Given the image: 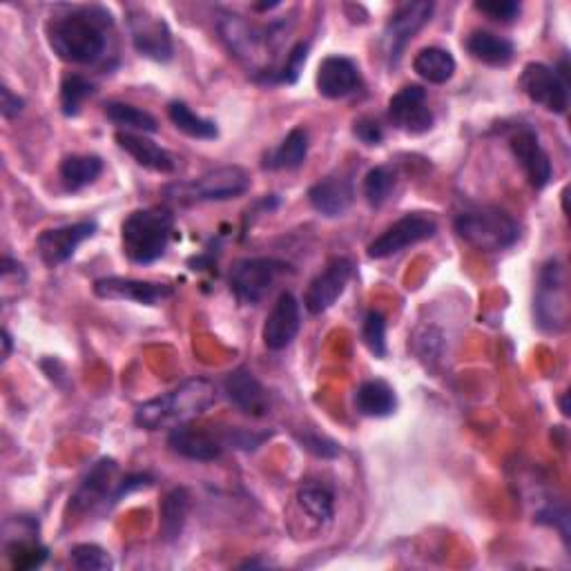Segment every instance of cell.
Returning a JSON list of instances; mask_svg holds the SVG:
<instances>
[{
	"label": "cell",
	"instance_id": "1",
	"mask_svg": "<svg viewBox=\"0 0 571 571\" xmlns=\"http://www.w3.org/2000/svg\"><path fill=\"white\" fill-rule=\"evenodd\" d=\"M112 25L104 8H83L47 25V41L54 54L72 65H91L106 54V28Z\"/></svg>",
	"mask_w": 571,
	"mask_h": 571
},
{
	"label": "cell",
	"instance_id": "2",
	"mask_svg": "<svg viewBox=\"0 0 571 571\" xmlns=\"http://www.w3.org/2000/svg\"><path fill=\"white\" fill-rule=\"evenodd\" d=\"M217 400V389L206 377L185 379L174 391L143 402L134 411V424L146 431L174 429L204 416Z\"/></svg>",
	"mask_w": 571,
	"mask_h": 571
},
{
	"label": "cell",
	"instance_id": "3",
	"mask_svg": "<svg viewBox=\"0 0 571 571\" xmlns=\"http://www.w3.org/2000/svg\"><path fill=\"white\" fill-rule=\"evenodd\" d=\"M174 233V213L168 208H143L126 217L121 226L123 252L134 263L161 259Z\"/></svg>",
	"mask_w": 571,
	"mask_h": 571
},
{
	"label": "cell",
	"instance_id": "4",
	"mask_svg": "<svg viewBox=\"0 0 571 571\" xmlns=\"http://www.w3.org/2000/svg\"><path fill=\"white\" fill-rule=\"evenodd\" d=\"M250 190V174L241 165L215 168L197 179L176 181L163 187L168 202L179 206H195L206 202H230Z\"/></svg>",
	"mask_w": 571,
	"mask_h": 571
},
{
	"label": "cell",
	"instance_id": "5",
	"mask_svg": "<svg viewBox=\"0 0 571 571\" xmlns=\"http://www.w3.org/2000/svg\"><path fill=\"white\" fill-rule=\"evenodd\" d=\"M281 25H272L268 30L250 25L241 17H224L219 21V34L233 56L244 63L255 74H261L263 80L270 76L268 54H272L279 45Z\"/></svg>",
	"mask_w": 571,
	"mask_h": 571
},
{
	"label": "cell",
	"instance_id": "6",
	"mask_svg": "<svg viewBox=\"0 0 571 571\" xmlns=\"http://www.w3.org/2000/svg\"><path fill=\"white\" fill-rule=\"evenodd\" d=\"M453 226L464 244L483 252L507 250L520 237L518 222L507 211L492 206L457 215Z\"/></svg>",
	"mask_w": 571,
	"mask_h": 571
},
{
	"label": "cell",
	"instance_id": "7",
	"mask_svg": "<svg viewBox=\"0 0 571 571\" xmlns=\"http://www.w3.org/2000/svg\"><path fill=\"white\" fill-rule=\"evenodd\" d=\"M534 313L538 326L545 333H562L569 324V293L567 270L560 259H549L540 268L538 291L534 300Z\"/></svg>",
	"mask_w": 571,
	"mask_h": 571
},
{
	"label": "cell",
	"instance_id": "8",
	"mask_svg": "<svg viewBox=\"0 0 571 571\" xmlns=\"http://www.w3.org/2000/svg\"><path fill=\"white\" fill-rule=\"evenodd\" d=\"M291 266L272 257L239 259L230 270V291L244 306L259 304L277 283V279Z\"/></svg>",
	"mask_w": 571,
	"mask_h": 571
},
{
	"label": "cell",
	"instance_id": "9",
	"mask_svg": "<svg viewBox=\"0 0 571 571\" xmlns=\"http://www.w3.org/2000/svg\"><path fill=\"white\" fill-rule=\"evenodd\" d=\"M520 89L525 97L553 115H564L569 108V83L558 69L545 63H527L520 74Z\"/></svg>",
	"mask_w": 571,
	"mask_h": 571
},
{
	"label": "cell",
	"instance_id": "10",
	"mask_svg": "<svg viewBox=\"0 0 571 571\" xmlns=\"http://www.w3.org/2000/svg\"><path fill=\"white\" fill-rule=\"evenodd\" d=\"M435 233H438V224L433 217L424 213H409L368 244V257L389 259L409 246L431 239Z\"/></svg>",
	"mask_w": 571,
	"mask_h": 571
},
{
	"label": "cell",
	"instance_id": "11",
	"mask_svg": "<svg viewBox=\"0 0 571 571\" xmlns=\"http://www.w3.org/2000/svg\"><path fill=\"white\" fill-rule=\"evenodd\" d=\"M134 50L157 63H168L174 56V43L168 23L146 8H132L128 17Z\"/></svg>",
	"mask_w": 571,
	"mask_h": 571
},
{
	"label": "cell",
	"instance_id": "12",
	"mask_svg": "<svg viewBox=\"0 0 571 571\" xmlns=\"http://www.w3.org/2000/svg\"><path fill=\"white\" fill-rule=\"evenodd\" d=\"M435 6L427 3V0H418V3H407L398 8V12L389 19L385 28V52L389 58V65H398L407 45L411 39L431 21Z\"/></svg>",
	"mask_w": 571,
	"mask_h": 571
},
{
	"label": "cell",
	"instance_id": "13",
	"mask_svg": "<svg viewBox=\"0 0 571 571\" xmlns=\"http://www.w3.org/2000/svg\"><path fill=\"white\" fill-rule=\"evenodd\" d=\"M94 295L110 302H137L143 306H157L174 295V286L128 277H104L94 281Z\"/></svg>",
	"mask_w": 571,
	"mask_h": 571
},
{
	"label": "cell",
	"instance_id": "14",
	"mask_svg": "<svg viewBox=\"0 0 571 571\" xmlns=\"http://www.w3.org/2000/svg\"><path fill=\"white\" fill-rule=\"evenodd\" d=\"M353 277V261L346 257H335L328 266L311 281L304 295V306L311 315L326 313L346 291V286Z\"/></svg>",
	"mask_w": 571,
	"mask_h": 571
},
{
	"label": "cell",
	"instance_id": "15",
	"mask_svg": "<svg viewBox=\"0 0 571 571\" xmlns=\"http://www.w3.org/2000/svg\"><path fill=\"white\" fill-rule=\"evenodd\" d=\"M389 119L407 134H424L433 128V112L427 101V89L407 85L389 101Z\"/></svg>",
	"mask_w": 571,
	"mask_h": 571
},
{
	"label": "cell",
	"instance_id": "16",
	"mask_svg": "<svg viewBox=\"0 0 571 571\" xmlns=\"http://www.w3.org/2000/svg\"><path fill=\"white\" fill-rule=\"evenodd\" d=\"M509 148H511L516 161L520 163L529 185L534 190L547 187L553 176V165H551V159L545 152L538 134L527 126H518L514 130V134L509 137Z\"/></svg>",
	"mask_w": 571,
	"mask_h": 571
},
{
	"label": "cell",
	"instance_id": "17",
	"mask_svg": "<svg viewBox=\"0 0 571 571\" xmlns=\"http://www.w3.org/2000/svg\"><path fill=\"white\" fill-rule=\"evenodd\" d=\"M94 233H97V224L94 222H78V224L50 228L39 235L36 248L43 263L50 268H56L65 263L83 241L91 239Z\"/></svg>",
	"mask_w": 571,
	"mask_h": 571
},
{
	"label": "cell",
	"instance_id": "18",
	"mask_svg": "<svg viewBox=\"0 0 571 571\" xmlns=\"http://www.w3.org/2000/svg\"><path fill=\"white\" fill-rule=\"evenodd\" d=\"M302 326V311L300 302L293 293H281L272 306V311L266 317L261 340L268 351H283L286 346H291L293 340L298 337Z\"/></svg>",
	"mask_w": 571,
	"mask_h": 571
},
{
	"label": "cell",
	"instance_id": "19",
	"mask_svg": "<svg viewBox=\"0 0 571 571\" xmlns=\"http://www.w3.org/2000/svg\"><path fill=\"white\" fill-rule=\"evenodd\" d=\"M168 446L185 460L213 462L224 453L226 440L215 438V433H211L204 427H195L190 422H183V424H179L170 431Z\"/></svg>",
	"mask_w": 571,
	"mask_h": 571
},
{
	"label": "cell",
	"instance_id": "20",
	"mask_svg": "<svg viewBox=\"0 0 571 571\" xmlns=\"http://www.w3.org/2000/svg\"><path fill=\"white\" fill-rule=\"evenodd\" d=\"M317 91L324 99L337 101L362 87V74L355 61L346 56H326L317 69Z\"/></svg>",
	"mask_w": 571,
	"mask_h": 571
},
{
	"label": "cell",
	"instance_id": "21",
	"mask_svg": "<svg viewBox=\"0 0 571 571\" xmlns=\"http://www.w3.org/2000/svg\"><path fill=\"white\" fill-rule=\"evenodd\" d=\"M224 391L228 396V400L244 413L250 418H263L270 409V400H268V391L263 389V385L255 377L252 370L248 368H235L233 373L226 375L224 379Z\"/></svg>",
	"mask_w": 571,
	"mask_h": 571
},
{
	"label": "cell",
	"instance_id": "22",
	"mask_svg": "<svg viewBox=\"0 0 571 571\" xmlns=\"http://www.w3.org/2000/svg\"><path fill=\"white\" fill-rule=\"evenodd\" d=\"M115 473H117V462L110 460V457H104V460L94 464L87 473V478L80 483V487L72 496L74 511L85 514L97 505L106 503L108 498L115 500L112 487L119 485V483H115Z\"/></svg>",
	"mask_w": 571,
	"mask_h": 571
},
{
	"label": "cell",
	"instance_id": "23",
	"mask_svg": "<svg viewBox=\"0 0 571 571\" xmlns=\"http://www.w3.org/2000/svg\"><path fill=\"white\" fill-rule=\"evenodd\" d=\"M309 202L324 217H342L355 202L353 181L342 174L324 176L309 190Z\"/></svg>",
	"mask_w": 571,
	"mask_h": 571
},
{
	"label": "cell",
	"instance_id": "24",
	"mask_svg": "<svg viewBox=\"0 0 571 571\" xmlns=\"http://www.w3.org/2000/svg\"><path fill=\"white\" fill-rule=\"evenodd\" d=\"M115 139L119 143V148L126 150L141 168L159 172V174H172L176 170L174 157L165 148L157 146L152 139L137 134V132H126V130H119L115 134Z\"/></svg>",
	"mask_w": 571,
	"mask_h": 571
},
{
	"label": "cell",
	"instance_id": "25",
	"mask_svg": "<svg viewBox=\"0 0 571 571\" xmlns=\"http://www.w3.org/2000/svg\"><path fill=\"white\" fill-rule=\"evenodd\" d=\"M355 409L364 418H389L398 409V396L385 379H368L355 391Z\"/></svg>",
	"mask_w": 571,
	"mask_h": 571
},
{
	"label": "cell",
	"instance_id": "26",
	"mask_svg": "<svg viewBox=\"0 0 571 571\" xmlns=\"http://www.w3.org/2000/svg\"><path fill=\"white\" fill-rule=\"evenodd\" d=\"M464 47L475 61H481V63L492 65V67L509 65L514 61V54H516V47L509 39L498 36L494 32H485V30L468 34Z\"/></svg>",
	"mask_w": 571,
	"mask_h": 571
},
{
	"label": "cell",
	"instance_id": "27",
	"mask_svg": "<svg viewBox=\"0 0 571 571\" xmlns=\"http://www.w3.org/2000/svg\"><path fill=\"white\" fill-rule=\"evenodd\" d=\"M104 172V161L94 154H69L61 161L58 176L67 193H78V190L91 185Z\"/></svg>",
	"mask_w": 571,
	"mask_h": 571
},
{
	"label": "cell",
	"instance_id": "28",
	"mask_svg": "<svg viewBox=\"0 0 571 571\" xmlns=\"http://www.w3.org/2000/svg\"><path fill=\"white\" fill-rule=\"evenodd\" d=\"M309 157V132L306 128H293L272 152H268L263 168L268 170H298Z\"/></svg>",
	"mask_w": 571,
	"mask_h": 571
},
{
	"label": "cell",
	"instance_id": "29",
	"mask_svg": "<svg viewBox=\"0 0 571 571\" xmlns=\"http://www.w3.org/2000/svg\"><path fill=\"white\" fill-rule=\"evenodd\" d=\"M413 69L420 78L433 85H444L455 74V58L449 50L424 47L413 58Z\"/></svg>",
	"mask_w": 571,
	"mask_h": 571
},
{
	"label": "cell",
	"instance_id": "30",
	"mask_svg": "<svg viewBox=\"0 0 571 571\" xmlns=\"http://www.w3.org/2000/svg\"><path fill=\"white\" fill-rule=\"evenodd\" d=\"M190 509V494L185 487H174L161 503V538L165 542L179 540Z\"/></svg>",
	"mask_w": 571,
	"mask_h": 571
},
{
	"label": "cell",
	"instance_id": "31",
	"mask_svg": "<svg viewBox=\"0 0 571 571\" xmlns=\"http://www.w3.org/2000/svg\"><path fill=\"white\" fill-rule=\"evenodd\" d=\"M168 117L172 121V126L183 132L190 139H202V141H213L219 137V128L215 121L204 119L200 115H195L185 104L181 101H172L168 106Z\"/></svg>",
	"mask_w": 571,
	"mask_h": 571
},
{
	"label": "cell",
	"instance_id": "32",
	"mask_svg": "<svg viewBox=\"0 0 571 571\" xmlns=\"http://www.w3.org/2000/svg\"><path fill=\"white\" fill-rule=\"evenodd\" d=\"M298 500L302 505V509L320 525H326L333 520L335 514V496L333 492L317 481H309L300 487L298 492Z\"/></svg>",
	"mask_w": 571,
	"mask_h": 571
},
{
	"label": "cell",
	"instance_id": "33",
	"mask_svg": "<svg viewBox=\"0 0 571 571\" xmlns=\"http://www.w3.org/2000/svg\"><path fill=\"white\" fill-rule=\"evenodd\" d=\"M398 185V172L394 165H377L368 170L364 179V200L370 208L385 206Z\"/></svg>",
	"mask_w": 571,
	"mask_h": 571
},
{
	"label": "cell",
	"instance_id": "34",
	"mask_svg": "<svg viewBox=\"0 0 571 571\" xmlns=\"http://www.w3.org/2000/svg\"><path fill=\"white\" fill-rule=\"evenodd\" d=\"M106 117L126 132H150V134H154L159 130V123L150 112H146L141 108H134L130 104H121V101L106 104Z\"/></svg>",
	"mask_w": 571,
	"mask_h": 571
},
{
	"label": "cell",
	"instance_id": "35",
	"mask_svg": "<svg viewBox=\"0 0 571 571\" xmlns=\"http://www.w3.org/2000/svg\"><path fill=\"white\" fill-rule=\"evenodd\" d=\"M94 94V83L80 74H67L61 83V112L76 117L83 104Z\"/></svg>",
	"mask_w": 571,
	"mask_h": 571
},
{
	"label": "cell",
	"instance_id": "36",
	"mask_svg": "<svg viewBox=\"0 0 571 571\" xmlns=\"http://www.w3.org/2000/svg\"><path fill=\"white\" fill-rule=\"evenodd\" d=\"M8 553L12 558V567L19 571L41 567L47 558V549L34 534L30 538H17L14 542H8Z\"/></svg>",
	"mask_w": 571,
	"mask_h": 571
},
{
	"label": "cell",
	"instance_id": "37",
	"mask_svg": "<svg viewBox=\"0 0 571 571\" xmlns=\"http://www.w3.org/2000/svg\"><path fill=\"white\" fill-rule=\"evenodd\" d=\"M362 340L364 346L375 355L383 359L387 355V320L383 313L377 311H368L362 324Z\"/></svg>",
	"mask_w": 571,
	"mask_h": 571
},
{
	"label": "cell",
	"instance_id": "38",
	"mask_svg": "<svg viewBox=\"0 0 571 571\" xmlns=\"http://www.w3.org/2000/svg\"><path fill=\"white\" fill-rule=\"evenodd\" d=\"M69 560L76 569L83 571H106L112 569L110 553L99 545H76L69 551Z\"/></svg>",
	"mask_w": 571,
	"mask_h": 571
},
{
	"label": "cell",
	"instance_id": "39",
	"mask_svg": "<svg viewBox=\"0 0 571 571\" xmlns=\"http://www.w3.org/2000/svg\"><path fill=\"white\" fill-rule=\"evenodd\" d=\"M442 333L435 328V326H420L416 333H413V348L418 353V357L427 364H433L440 359L442 355Z\"/></svg>",
	"mask_w": 571,
	"mask_h": 571
},
{
	"label": "cell",
	"instance_id": "40",
	"mask_svg": "<svg viewBox=\"0 0 571 571\" xmlns=\"http://www.w3.org/2000/svg\"><path fill=\"white\" fill-rule=\"evenodd\" d=\"M306 58H309V43H298L291 50L289 58H286L283 67L274 74L272 83H295L300 78V72H302Z\"/></svg>",
	"mask_w": 571,
	"mask_h": 571
},
{
	"label": "cell",
	"instance_id": "41",
	"mask_svg": "<svg viewBox=\"0 0 571 571\" xmlns=\"http://www.w3.org/2000/svg\"><path fill=\"white\" fill-rule=\"evenodd\" d=\"M475 10L496 23H514L520 17V3L516 0H487V3H475Z\"/></svg>",
	"mask_w": 571,
	"mask_h": 571
},
{
	"label": "cell",
	"instance_id": "42",
	"mask_svg": "<svg viewBox=\"0 0 571 571\" xmlns=\"http://www.w3.org/2000/svg\"><path fill=\"white\" fill-rule=\"evenodd\" d=\"M300 442H302V446H304L306 451H311V453H315V455H320V457H337V455L342 453V449H340L337 442H333L331 438H324V435H320V433H313V431L302 433V435H300Z\"/></svg>",
	"mask_w": 571,
	"mask_h": 571
},
{
	"label": "cell",
	"instance_id": "43",
	"mask_svg": "<svg viewBox=\"0 0 571 571\" xmlns=\"http://www.w3.org/2000/svg\"><path fill=\"white\" fill-rule=\"evenodd\" d=\"M353 134H355L362 143H366V146H379V143L385 141V130H383V126H379V123L373 121V119H359V121H355Z\"/></svg>",
	"mask_w": 571,
	"mask_h": 571
},
{
	"label": "cell",
	"instance_id": "44",
	"mask_svg": "<svg viewBox=\"0 0 571 571\" xmlns=\"http://www.w3.org/2000/svg\"><path fill=\"white\" fill-rule=\"evenodd\" d=\"M25 108V101L19 97V94H14L8 85H3V89H0V112H3L6 119H17Z\"/></svg>",
	"mask_w": 571,
	"mask_h": 571
},
{
	"label": "cell",
	"instance_id": "45",
	"mask_svg": "<svg viewBox=\"0 0 571 571\" xmlns=\"http://www.w3.org/2000/svg\"><path fill=\"white\" fill-rule=\"evenodd\" d=\"M3 346H6V351H3V359H8V357H10V353H12V337H10V333H8V331H3Z\"/></svg>",
	"mask_w": 571,
	"mask_h": 571
}]
</instances>
